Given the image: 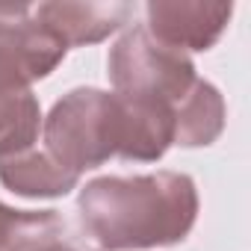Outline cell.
<instances>
[{
	"label": "cell",
	"instance_id": "5",
	"mask_svg": "<svg viewBox=\"0 0 251 251\" xmlns=\"http://www.w3.org/2000/svg\"><path fill=\"white\" fill-rule=\"evenodd\" d=\"M233 15L230 3H204V0H151L145 6V30L166 48L189 53L210 50Z\"/></svg>",
	"mask_w": 251,
	"mask_h": 251
},
{
	"label": "cell",
	"instance_id": "8",
	"mask_svg": "<svg viewBox=\"0 0 251 251\" xmlns=\"http://www.w3.org/2000/svg\"><path fill=\"white\" fill-rule=\"evenodd\" d=\"M225 98L210 80H198L195 92L186 98V103L177 112L175 127V145L180 148H207L213 145L225 130Z\"/></svg>",
	"mask_w": 251,
	"mask_h": 251
},
{
	"label": "cell",
	"instance_id": "6",
	"mask_svg": "<svg viewBox=\"0 0 251 251\" xmlns=\"http://www.w3.org/2000/svg\"><path fill=\"white\" fill-rule=\"evenodd\" d=\"M33 15L39 24H45L65 48H86L109 39L130 21L133 6L130 3H42L33 6Z\"/></svg>",
	"mask_w": 251,
	"mask_h": 251
},
{
	"label": "cell",
	"instance_id": "1",
	"mask_svg": "<svg viewBox=\"0 0 251 251\" xmlns=\"http://www.w3.org/2000/svg\"><path fill=\"white\" fill-rule=\"evenodd\" d=\"M198 186L183 172L106 175L80 189L77 219L103 251H139L183 242L198 222Z\"/></svg>",
	"mask_w": 251,
	"mask_h": 251
},
{
	"label": "cell",
	"instance_id": "4",
	"mask_svg": "<svg viewBox=\"0 0 251 251\" xmlns=\"http://www.w3.org/2000/svg\"><path fill=\"white\" fill-rule=\"evenodd\" d=\"M68 48L36 21L33 6H0V86L33 89L56 71Z\"/></svg>",
	"mask_w": 251,
	"mask_h": 251
},
{
	"label": "cell",
	"instance_id": "2",
	"mask_svg": "<svg viewBox=\"0 0 251 251\" xmlns=\"http://www.w3.org/2000/svg\"><path fill=\"white\" fill-rule=\"evenodd\" d=\"M42 148L80 177L118 157L121 112L115 95L95 86L62 95L48 118H42Z\"/></svg>",
	"mask_w": 251,
	"mask_h": 251
},
{
	"label": "cell",
	"instance_id": "3",
	"mask_svg": "<svg viewBox=\"0 0 251 251\" xmlns=\"http://www.w3.org/2000/svg\"><path fill=\"white\" fill-rule=\"evenodd\" d=\"M106 71L115 95L172 106L175 127H177L180 106L186 103V98L195 92L201 80L189 53L160 45L145 27H130L109 48Z\"/></svg>",
	"mask_w": 251,
	"mask_h": 251
},
{
	"label": "cell",
	"instance_id": "11",
	"mask_svg": "<svg viewBox=\"0 0 251 251\" xmlns=\"http://www.w3.org/2000/svg\"><path fill=\"white\" fill-rule=\"evenodd\" d=\"M42 251H98V248H92V245H86V242L74 239L71 233H65V236H59V239L48 242V245H45Z\"/></svg>",
	"mask_w": 251,
	"mask_h": 251
},
{
	"label": "cell",
	"instance_id": "7",
	"mask_svg": "<svg viewBox=\"0 0 251 251\" xmlns=\"http://www.w3.org/2000/svg\"><path fill=\"white\" fill-rule=\"evenodd\" d=\"M0 183L24 198H62L77 189L80 175L53 160L42 145L0 160Z\"/></svg>",
	"mask_w": 251,
	"mask_h": 251
},
{
	"label": "cell",
	"instance_id": "10",
	"mask_svg": "<svg viewBox=\"0 0 251 251\" xmlns=\"http://www.w3.org/2000/svg\"><path fill=\"white\" fill-rule=\"evenodd\" d=\"M42 106L33 89L0 86V160L21 154L39 142Z\"/></svg>",
	"mask_w": 251,
	"mask_h": 251
},
{
	"label": "cell",
	"instance_id": "9",
	"mask_svg": "<svg viewBox=\"0 0 251 251\" xmlns=\"http://www.w3.org/2000/svg\"><path fill=\"white\" fill-rule=\"evenodd\" d=\"M68 233L56 210H15L0 201V251H42Z\"/></svg>",
	"mask_w": 251,
	"mask_h": 251
}]
</instances>
